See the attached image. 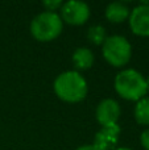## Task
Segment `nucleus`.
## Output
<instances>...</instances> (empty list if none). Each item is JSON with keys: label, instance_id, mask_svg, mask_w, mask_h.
Masks as SVG:
<instances>
[{"label": "nucleus", "instance_id": "nucleus-1", "mask_svg": "<svg viewBox=\"0 0 149 150\" xmlns=\"http://www.w3.org/2000/svg\"><path fill=\"white\" fill-rule=\"evenodd\" d=\"M54 91L60 99L67 103H78L86 98V79L77 71H66L57 76L54 82Z\"/></svg>", "mask_w": 149, "mask_h": 150}, {"label": "nucleus", "instance_id": "nucleus-2", "mask_svg": "<svg viewBox=\"0 0 149 150\" xmlns=\"http://www.w3.org/2000/svg\"><path fill=\"white\" fill-rule=\"evenodd\" d=\"M115 90L127 100H137L144 98L148 92L147 79L139 71L128 69L119 73L115 78Z\"/></svg>", "mask_w": 149, "mask_h": 150}, {"label": "nucleus", "instance_id": "nucleus-3", "mask_svg": "<svg viewBox=\"0 0 149 150\" xmlns=\"http://www.w3.org/2000/svg\"><path fill=\"white\" fill-rule=\"evenodd\" d=\"M62 18L54 12H42L33 18L31 32L38 41H52L62 32Z\"/></svg>", "mask_w": 149, "mask_h": 150}, {"label": "nucleus", "instance_id": "nucleus-4", "mask_svg": "<svg viewBox=\"0 0 149 150\" xmlns=\"http://www.w3.org/2000/svg\"><path fill=\"white\" fill-rule=\"evenodd\" d=\"M132 47L128 40L123 36L107 37L103 42V57L115 67L127 65L131 59Z\"/></svg>", "mask_w": 149, "mask_h": 150}, {"label": "nucleus", "instance_id": "nucleus-5", "mask_svg": "<svg viewBox=\"0 0 149 150\" xmlns=\"http://www.w3.org/2000/svg\"><path fill=\"white\" fill-rule=\"evenodd\" d=\"M61 16H62L65 23L71 24V25H82L89 18L90 8L83 1L70 0V1L62 4V7H61Z\"/></svg>", "mask_w": 149, "mask_h": 150}, {"label": "nucleus", "instance_id": "nucleus-6", "mask_svg": "<svg viewBox=\"0 0 149 150\" xmlns=\"http://www.w3.org/2000/svg\"><path fill=\"white\" fill-rule=\"evenodd\" d=\"M129 25L132 32L137 36H149V3H143L131 11Z\"/></svg>", "mask_w": 149, "mask_h": 150}, {"label": "nucleus", "instance_id": "nucleus-7", "mask_svg": "<svg viewBox=\"0 0 149 150\" xmlns=\"http://www.w3.org/2000/svg\"><path fill=\"white\" fill-rule=\"evenodd\" d=\"M119 116H120V107L118 101L112 99H104L99 103L96 108V120L102 127L118 124Z\"/></svg>", "mask_w": 149, "mask_h": 150}, {"label": "nucleus", "instance_id": "nucleus-8", "mask_svg": "<svg viewBox=\"0 0 149 150\" xmlns=\"http://www.w3.org/2000/svg\"><path fill=\"white\" fill-rule=\"evenodd\" d=\"M120 134V127L118 124L103 127L99 132L95 134L94 144L98 150H111L118 144V138Z\"/></svg>", "mask_w": 149, "mask_h": 150}, {"label": "nucleus", "instance_id": "nucleus-9", "mask_svg": "<svg viewBox=\"0 0 149 150\" xmlns=\"http://www.w3.org/2000/svg\"><path fill=\"white\" fill-rule=\"evenodd\" d=\"M129 13L131 11H129L128 5L121 1H114L106 8V17L111 23H123L124 20L129 17Z\"/></svg>", "mask_w": 149, "mask_h": 150}, {"label": "nucleus", "instance_id": "nucleus-10", "mask_svg": "<svg viewBox=\"0 0 149 150\" xmlns=\"http://www.w3.org/2000/svg\"><path fill=\"white\" fill-rule=\"evenodd\" d=\"M73 62L77 69L86 70V69L91 67L92 63H94V54H92V52L90 49L79 47L73 54Z\"/></svg>", "mask_w": 149, "mask_h": 150}, {"label": "nucleus", "instance_id": "nucleus-11", "mask_svg": "<svg viewBox=\"0 0 149 150\" xmlns=\"http://www.w3.org/2000/svg\"><path fill=\"white\" fill-rule=\"evenodd\" d=\"M135 119L139 124L149 125V98H143L135 107Z\"/></svg>", "mask_w": 149, "mask_h": 150}, {"label": "nucleus", "instance_id": "nucleus-12", "mask_svg": "<svg viewBox=\"0 0 149 150\" xmlns=\"http://www.w3.org/2000/svg\"><path fill=\"white\" fill-rule=\"evenodd\" d=\"M87 38L95 45H103V42L106 41V29L100 25H94L89 29L87 32Z\"/></svg>", "mask_w": 149, "mask_h": 150}, {"label": "nucleus", "instance_id": "nucleus-13", "mask_svg": "<svg viewBox=\"0 0 149 150\" xmlns=\"http://www.w3.org/2000/svg\"><path fill=\"white\" fill-rule=\"evenodd\" d=\"M42 4H44L45 8H48V12H53L54 9H57V8L62 7L63 3H62V1H58V0H55V1H44Z\"/></svg>", "mask_w": 149, "mask_h": 150}, {"label": "nucleus", "instance_id": "nucleus-14", "mask_svg": "<svg viewBox=\"0 0 149 150\" xmlns=\"http://www.w3.org/2000/svg\"><path fill=\"white\" fill-rule=\"evenodd\" d=\"M140 140H141V145L144 146V149L149 150V128H148V129H145L144 132L141 133Z\"/></svg>", "mask_w": 149, "mask_h": 150}, {"label": "nucleus", "instance_id": "nucleus-15", "mask_svg": "<svg viewBox=\"0 0 149 150\" xmlns=\"http://www.w3.org/2000/svg\"><path fill=\"white\" fill-rule=\"evenodd\" d=\"M77 150H98L95 148L94 145H84V146H81V148H78Z\"/></svg>", "mask_w": 149, "mask_h": 150}, {"label": "nucleus", "instance_id": "nucleus-16", "mask_svg": "<svg viewBox=\"0 0 149 150\" xmlns=\"http://www.w3.org/2000/svg\"><path fill=\"white\" fill-rule=\"evenodd\" d=\"M147 88H148V91H149V78L147 79Z\"/></svg>", "mask_w": 149, "mask_h": 150}, {"label": "nucleus", "instance_id": "nucleus-17", "mask_svg": "<svg viewBox=\"0 0 149 150\" xmlns=\"http://www.w3.org/2000/svg\"><path fill=\"white\" fill-rule=\"evenodd\" d=\"M115 150H131V149H127V148H120V149H115Z\"/></svg>", "mask_w": 149, "mask_h": 150}]
</instances>
